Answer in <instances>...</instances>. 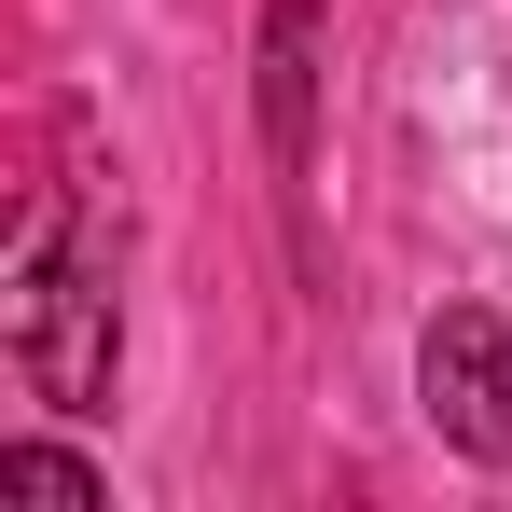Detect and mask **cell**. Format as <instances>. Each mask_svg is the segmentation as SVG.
Masks as SVG:
<instances>
[{
    "label": "cell",
    "mask_w": 512,
    "mask_h": 512,
    "mask_svg": "<svg viewBox=\"0 0 512 512\" xmlns=\"http://www.w3.org/2000/svg\"><path fill=\"white\" fill-rule=\"evenodd\" d=\"M111 360H125V319H111V236L84 208H42L14 236V374L56 402V416H97L111 402Z\"/></svg>",
    "instance_id": "obj_1"
},
{
    "label": "cell",
    "mask_w": 512,
    "mask_h": 512,
    "mask_svg": "<svg viewBox=\"0 0 512 512\" xmlns=\"http://www.w3.org/2000/svg\"><path fill=\"white\" fill-rule=\"evenodd\" d=\"M416 388H429V416H443V443H457V457L512 471V333H499V319L443 305V319H429V346H416Z\"/></svg>",
    "instance_id": "obj_2"
},
{
    "label": "cell",
    "mask_w": 512,
    "mask_h": 512,
    "mask_svg": "<svg viewBox=\"0 0 512 512\" xmlns=\"http://www.w3.org/2000/svg\"><path fill=\"white\" fill-rule=\"evenodd\" d=\"M305 111H319V0H263V153L305 180Z\"/></svg>",
    "instance_id": "obj_3"
},
{
    "label": "cell",
    "mask_w": 512,
    "mask_h": 512,
    "mask_svg": "<svg viewBox=\"0 0 512 512\" xmlns=\"http://www.w3.org/2000/svg\"><path fill=\"white\" fill-rule=\"evenodd\" d=\"M0 499H42V512H111V485H97L70 443H0Z\"/></svg>",
    "instance_id": "obj_4"
}]
</instances>
